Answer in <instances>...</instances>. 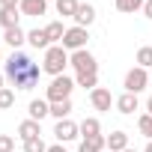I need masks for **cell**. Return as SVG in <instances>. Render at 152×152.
<instances>
[{"mask_svg": "<svg viewBox=\"0 0 152 152\" xmlns=\"http://www.w3.org/2000/svg\"><path fill=\"white\" fill-rule=\"evenodd\" d=\"M3 69H6V78L12 81L15 90H33V87L39 84V75H42V69H39L27 54H21V51H15V54L3 63Z\"/></svg>", "mask_w": 152, "mask_h": 152, "instance_id": "cell-1", "label": "cell"}, {"mask_svg": "<svg viewBox=\"0 0 152 152\" xmlns=\"http://www.w3.org/2000/svg\"><path fill=\"white\" fill-rule=\"evenodd\" d=\"M66 66H69V51L63 45H51L45 51V63H42V72H48L51 78H60L66 75Z\"/></svg>", "mask_w": 152, "mask_h": 152, "instance_id": "cell-2", "label": "cell"}, {"mask_svg": "<svg viewBox=\"0 0 152 152\" xmlns=\"http://www.w3.org/2000/svg\"><path fill=\"white\" fill-rule=\"evenodd\" d=\"M72 90H75V81L69 78V75H60V78H54L51 81V87L45 90V99L54 104V102H66L69 96H72Z\"/></svg>", "mask_w": 152, "mask_h": 152, "instance_id": "cell-3", "label": "cell"}, {"mask_svg": "<svg viewBox=\"0 0 152 152\" xmlns=\"http://www.w3.org/2000/svg\"><path fill=\"white\" fill-rule=\"evenodd\" d=\"M69 66H75V72H78V75H99V63H96V57H93L87 48L69 54Z\"/></svg>", "mask_w": 152, "mask_h": 152, "instance_id": "cell-4", "label": "cell"}, {"mask_svg": "<svg viewBox=\"0 0 152 152\" xmlns=\"http://www.w3.org/2000/svg\"><path fill=\"white\" fill-rule=\"evenodd\" d=\"M87 39H90L87 27H69L60 45H63L66 51H72V54H75V51H84V48H87Z\"/></svg>", "mask_w": 152, "mask_h": 152, "instance_id": "cell-5", "label": "cell"}, {"mask_svg": "<svg viewBox=\"0 0 152 152\" xmlns=\"http://www.w3.org/2000/svg\"><path fill=\"white\" fill-rule=\"evenodd\" d=\"M146 84H149V69H140V66H134L128 75H125V93H140V90H146Z\"/></svg>", "mask_w": 152, "mask_h": 152, "instance_id": "cell-6", "label": "cell"}, {"mask_svg": "<svg viewBox=\"0 0 152 152\" xmlns=\"http://www.w3.org/2000/svg\"><path fill=\"white\" fill-rule=\"evenodd\" d=\"M54 137H57L60 143H69V140H75V137H81V125H75L72 119H57Z\"/></svg>", "mask_w": 152, "mask_h": 152, "instance_id": "cell-7", "label": "cell"}, {"mask_svg": "<svg viewBox=\"0 0 152 152\" xmlns=\"http://www.w3.org/2000/svg\"><path fill=\"white\" fill-rule=\"evenodd\" d=\"M90 102H93V107H96V110H110V104H113V96H110V90H104V87H96V90L90 93Z\"/></svg>", "mask_w": 152, "mask_h": 152, "instance_id": "cell-8", "label": "cell"}, {"mask_svg": "<svg viewBox=\"0 0 152 152\" xmlns=\"http://www.w3.org/2000/svg\"><path fill=\"white\" fill-rule=\"evenodd\" d=\"M27 110H30V119H36V122H42L45 116H51V102H48V99H33Z\"/></svg>", "mask_w": 152, "mask_h": 152, "instance_id": "cell-9", "label": "cell"}, {"mask_svg": "<svg viewBox=\"0 0 152 152\" xmlns=\"http://www.w3.org/2000/svg\"><path fill=\"white\" fill-rule=\"evenodd\" d=\"M18 9H21V15L39 18V15H45V9H48V0H21Z\"/></svg>", "mask_w": 152, "mask_h": 152, "instance_id": "cell-10", "label": "cell"}, {"mask_svg": "<svg viewBox=\"0 0 152 152\" xmlns=\"http://www.w3.org/2000/svg\"><path fill=\"white\" fill-rule=\"evenodd\" d=\"M104 149H107V137H102V134H96V137H84L81 146H78V152H104Z\"/></svg>", "mask_w": 152, "mask_h": 152, "instance_id": "cell-11", "label": "cell"}, {"mask_svg": "<svg viewBox=\"0 0 152 152\" xmlns=\"http://www.w3.org/2000/svg\"><path fill=\"white\" fill-rule=\"evenodd\" d=\"M93 21H96V9L90 3H81L78 12H75V27H90Z\"/></svg>", "mask_w": 152, "mask_h": 152, "instance_id": "cell-12", "label": "cell"}, {"mask_svg": "<svg viewBox=\"0 0 152 152\" xmlns=\"http://www.w3.org/2000/svg\"><path fill=\"white\" fill-rule=\"evenodd\" d=\"M18 137H21V140H33V137H42V125H39L36 119H24V122L18 125Z\"/></svg>", "mask_w": 152, "mask_h": 152, "instance_id": "cell-13", "label": "cell"}, {"mask_svg": "<svg viewBox=\"0 0 152 152\" xmlns=\"http://www.w3.org/2000/svg\"><path fill=\"white\" fill-rule=\"evenodd\" d=\"M18 18H21V9H18V6L0 9V27H3V30H12V27H18Z\"/></svg>", "mask_w": 152, "mask_h": 152, "instance_id": "cell-14", "label": "cell"}, {"mask_svg": "<svg viewBox=\"0 0 152 152\" xmlns=\"http://www.w3.org/2000/svg\"><path fill=\"white\" fill-rule=\"evenodd\" d=\"M27 42H30L33 48H42V51H48V48H51V39H48L45 27H42V30H39V27H36V30H30V33H27Z\"/></svg>", "mask_w": 152, "mask_h": 152, "instance_id": "cell-15", "label": "cell"}, {"mask_svg": "<svg viewBox=\"0 0 152 152\" xmlns=\"http://www.w3.org/2000/svg\"><path fill=\"white\" fill-rule=\"evenodd\" d=\"M3 42H6V45H12V48H21V45L27 42V33H24L21 27H12V30H3Z\"/></svg>", "mask_w": 152, "mask_h": 152, "instance_id": "cell-16", "label": "cell"}, {"mask_svg": "<svg viewBox=\"0 0 152 152\" xmlns=\"http://www.w3.org/2000/svg\"><path fill=\"white\" fill-rule=\"evenodd\" d=\"M116 110H119V113H134V110H137V96H134V93H122V96L116 99Z\"/></svg>", "mask_w": 152, "mask_h": 152, "instance_id": "cell-17", "label": "cell"}, {"mask_svg": "<svg viewBox=\"0 0 152 152\" xmlns=\"http://www.w3.org/2000/svg\"><path fill=\"white\" fill-rule=\"evenodd\" d=\"M122 149H128V134L125 131H113L107 137V152H122Z\"/></svg>", "mask_w": 152, "mask_h": 152, "instance_id": "cell-18", "label": "cell"}, {"mask_svg": "<svg viewBox=\"0 0 152 152\" xmlns=\"http://www.w3.org/2000/svg\"><path fill=\"white\" fill-rule=\"evenodd\" d=\"M69 113H72V99L51 104V116H54V119H69Z\"/></svg>", "mask_w": 152, "mask_h": 152, "instance_id": "cell-19", "label": "cell"}, {"mask_svg": "<svg viewBox=\"0 0 152 152\" xmlns=\"http://www.w3.org/2000/svg\"><path fill=\"white\" fill-rule=\"evenodd\" d=\"M78 0H57V12L63 15V18H75V12H78Z\"/></svg>", "mask_w": 152, "mask_h": 152, "instance_id": "cell-20", "label": "cell"}, {"mask_svg": "<svg viewBox=\"0 0 152 152\" xmlns=\"http://www.w3.org/2000/svg\"><path fill=\"white\" fill-rule=\"evenodd\" d=\"M45 33H48L51 45H54V42H63V36H66V27H63V21H51V24L45 27Z\"/></svg>", "mask_w": 152, "mask_h": 152, "instance_id": "cell-21", "label": "cell"}, {"mask_svg": "<svg viewBox=\"0 0 152 152\" xmlns=\"http://www.w3.org/2000/svg\"><path fill=\"white\" fill-rule=\"evenodd\" d=\"M81 134H84V137H96V134H102L99 119H93V116H90V119H84V122H81Z\"/></svg>", "mask_w": 152, "mask_h": 152, "instance_id": "cell-22", "label": "cell"}, {"mask_svg": "<svg viewBox=\"0 0 152 152\" xmlns=\"http://www.w3.org/2000/svg\"><path fill=\"white\" fill-rule=\"evenodd\" d=\"M75 84H78V87H84V90H96L99 87V75H78V78H75Z\"/></svg>", "mask_w": 152, "mask_h": 152, "instance_id": "cell-23", "label": "cell"}, {"mask_svg": "<svg viewBox=\"0 0 152 152\" xmlns=\"http://www.w3.org/2000/svg\"><path fill=\"white\" fill-rule=\"evenodd\" d=\"M137 66H140V69H152V48H149V45H143V48L137 51Z\"/></svg>", "mask_w": 152, "mask_h": 152, "instance_id": "cell-24", "label": "cell"}, {"mask_svg": "<svg viewBox=\"0 0 152 152\" xmlns=\"http://www.w3.org/2000/svg\"><path fill=\"white\" fill-rule=\"evenodd\" d=\"M143 3L146 0H116V9L119 12H137V9H143Z\"/></svg>", "mask_w": 152, "mask_h": 152, "instance_id": "cell-25", "label": "cell"}, {"mask_svg": "<svg viewBox=\"0 0 152 152\" xmlns=\"http://www.w3.org/2000/svg\"><path fill=\"white\" fill-rule=\"evenodd\" d=\"M137 128H140V134H143V137H149V140H152V113H143V116L137 119Z\"/></svg>", "mask_w": 152, "mask_h": 152, "instance_id": "cell-26", "label": "cell"}, {"mask_svg": "<svg viewBox=\"0 0 152 152\" xmlns=\"http://www.w3.org/2000/svg\"><path fill=\"white\" fill-rule=\"evenodd\" d=\"M12 104H15V93L9 87H3V90H0V110H9Z\"/></svg>", "mask_w": 152, "mask_h": 152, "instance_id": "cell-27", "label": "cell"}, {"mask_svg": "<svg viewBox=\"0 0 152 152\" xmlns=\"http://www.w3.org/2000/svg\"><path fill=\"white\" fill-rule=\"evenodd\" d=\"M24 152H48V146L42 137H33V140H24Z\"/></svg>", "mask_w": 152, "mask_h": 152, "instance_id": "cell-28", "label": "cell"}, {"mask_svg": "<svg viewBox=\"0 0 152 152\" xmlns=\"http://www.w3.org/2000/svg\"><path fill=\"white\" fill-rule=\"evenodd\" d=\"M0 152H15V137L0 134Z\"/></svg>", "mask_w": 152, "mask_h": 152, "instance_id": "cell-29", "label": "cell"}, {"mask_svg": "<svg viewBox=\"0 0 152 152\" xmlns=\"http://www.w3.org/2000/svg\"><path fill=\"white\" fill-rule=\"evenodd\" d=\"M21 0H0V9H9V6H18Z\"/></svg>", "mask_w": 152, "mask_h": 152, "instance_id": "cell-30", "label": "cell"}, {"mask_svg": "<svg viewBox=\"0 0 152 152\" xmlns=\"http://www.w3.org/2000/svg\"><path fill=\"white\" fill-rule=\"evenodd\" d=\"M143 15L152 18V0H146V3H143Z\"/></svg>", "mask_w": 152, "mask_h": 152, "instance_id": "cell-31", "label": "cell"}, {"mask_svg": "<svg viewBox=\"0 0 152 152\" xmlns=\"http://www.w3.org/2000/svg\"><path fill=\"white\" fill-rule=\"evenodd\" d=\"M48 152H69L66 146H60V143H54V146H48Z\"/></svg>", "mask_w": 152, "mask_h": 152, "instance_id": "cell-32", "label": "cell"}, {"mask_svg": "<svg viewBox=\"0 0 152 152\" xmlns=\"http://www.w3.org/2000/svg\"><path fill=\"white\" fill-rule=\"evenodd\" d=\"M146 110H149V113H152V96H149V102H146Z\"/></svg>", "mask_w": 152, "mask_h": 152, "instance_id": "cell-33", "label": "cell"}, {"mask_svg": "<svg viewBox=\"0 0 152 152\" xmlns=\"http://www.w3.org/2000/svg\"><path fill=\"white\" fill-rule=\"evenodd\" d=\"M143 152H152V140H149V143H146V149H143Z\"/></svg>", "mask_w": 152, "mask_h": 152, "instance_id": "cell-34", "label": "cell"}, {"mask_svg": "<svg viewBox=\"0 0 152 152\" xmlns=\"http://www.w3.org/2000/svg\"><path fill=\"white\" fill-rule=\"evenodd\" d=\"M0 90H3V75H0Z\"/></svg>", "mask_w": 152, "mask_h": 152, "instance_id": "cell-35", "label": "cell"}, {"mask_svg": "<svg viewBox=\"0 0 152 152\" xmlns=\"http://www.w3.org/2000/svg\"><path fill=\"white\" fill-rule=\"evenodd\" d=\"M122 152H137V149H122Z\"/></svg>", "mask_w": 152, "mask_h": 152, "instance_id": "cell-36", "label": "cell"}, {"mask_svg": "<svg viewBox=\"0 0 152 152\" xmlns=\"http://www.w3.org/2000/svg\"><path fill=\"white\" fill-rule=\"evenodd\" d=\"M149 81H152V69H149Z\"/></svg>", "mask_w": 152, "mask_h": 152, "instance_id": "cell-37", "label": "cell"}, {"mask_svg": "<svg viewBox=\"0 0 152 152\" xmlns=\"http://www.w3.org/2000/svg\"><path fill=\"white\" fill-rule=\"evenodd\" d=\"M0 63H3V54H0Z\"/></svg>", "mask_w": 152, "mask_h": 152, "instance_id": "cell-38", "label": "cell"}, {"mask_svg": "<svg viewBox=\"0 0 152 152\" xmlns=\"http://www.w3.org/2000/svg\"><path fill=\"white\" fill-rule=\"evenodd\" d=\"M54 3H57V0H54Z\"/></svg>", "mask_w": 152, "mask_h": 152, "instance_id": "cell-39", "label": "cell"}]
</instances>
